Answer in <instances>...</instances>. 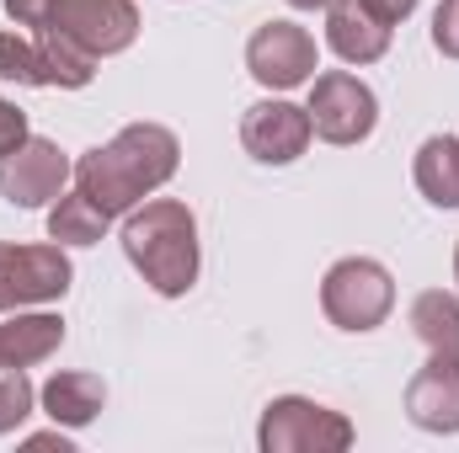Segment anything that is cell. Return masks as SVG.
Instances as JSON below:
<instances>
[{"instance_id":"1","label":"cell","mask_w":459,"mask_h":453,"mask_svg":"<svg viewBox=\"0 0 459 453\" xmlns=\"http://www.w3.org/2000/svg\"><path fill=\"white\" fill-rule=\"evenodd\" d=\"M177 166H182V144H177L171 128L128 123V128H117L108 144H97V150H86L75 160V187L108 219H117V214L139 209L155 187H166L177 176Z\"/></svg>"},{"instance_id":"2","label":"cell","mask_w":459,"mask_h":453,"mask_svg":"<svg viewBox=\"0 0 459 453\" xmlns=\"http://www.w3.org/2000/svg\"><path fill=\"white\" fill-rule=\"evenodd\" d=\"M123 251L160 299H182L198 283V219L177 198H150L128 209Z\"/></svg>"},{"instance_id":"3","label":"cell","mask_w":459,"mask_h":453,"mask_svg":"<svg viewBox=\"0 0 459 453\" xmlns=\"http://www.w3.org/2000/svg\"><path fill=\"white\" fill-rule=\"evenodd\" d=\"M352 422L332 406H316L305 395H278L262 411L256 449L262 453H342L352 449Z\"/></svg>"},{"instance_id":"4","label":"cell","mask_w":459,"mask_h":453,"mask_svg":"<svg viewBox=\"0 0 459 453\" xmlns=\"http://www.w3.org/2000/svg\"><path fill=\"white\" fill-rule=\"evenodd\" d=\"M321 310L337 331H374L395 310V278L374 256H342L321 283Z\"/></svg>"},{"instance_id":"5","label":"cell","mask_w":459,"mask_h":453,"mask_svg":"<svg viewBox=\"0 0 459 453\" xmlns=\"http://www.w3.org/2000/svg\"><path fill=\"white\" fill-rule=\"evenodd\" d=\"M75 283V267L59 245H16L0 240V310L54 304Z\"/></svg>"},{"instance_id":"6","label":"cell","mask_w":459,"mask_h":453,"mask_svg":"<svg viewBox=\"0 0 459 453\" xmlns=\"http://www.w3.org/2000/svg\"><path fill=\"white\" fill-rule=\"evenodd\" d=\"M316 38L299 27V21H262L246 43V70L256 86L267 91H294V86H310L316 81Z\"/></svg>"},{"instance_id":"7","label":"cell","mask_w":459,"mask_h":453,"mask_svg":"<svg viewBox=\"0 0 459 453\" xmlns=\"http://www.w3.org/2000/svg\"><path fill=\"white\" fill-rule=\"evenodd\" d=\"M305 113H310V128L326 144H363L374 133V123H379V102L358 75L326 70V75L310 81V107Z\"/></svg>"},{"instance_id":"8","label":"cell","mask_w":459,"mask_h":453,"mask_svg":"<svg viewBox=\"0 0 459 453\" xmlns=\"http://www.w3.org/2000/svg\"><path fill=\"white\" fill-rule=\"evenodd\" d=\"M75 176L70 155L54 144V139H22L5 160H0V198L11 209H43L65 192V182Z\"/></svg>"},{"instance_id":"9","label":"cell","mask_w":459,"mask_h":453,"mask_svg":"<svg viewBox=\"0 0 459 453\" xmlns=\"http://www.w3.org/2000/svg\"><path fill=\"white\" fill-rule=\"evenodd\" d=\"M54 32L75 38L86 54L108 59L134 48L139 38V5L134 0H54V16H48Z\"/></svg>"},{"instance_id":"10","label":"cell","mask_w":459,"mask_h":453,"mask_svg":"<svg viewBox=\"0 0 459 453\" xmlns=\"http://www.w3.org/2000/svg\"><path fill=\"white\" fill-rule=\"evenodd\" d=\"M310 113L305 107H294V102H283V97H273V102H256V107H246L240 117V144H246V155L251 160H262V166H289V160H299L305 150H310Z\"/></svg>"},{"instance_id":"11","label":"cell","mask_w":459,"mask_h":453,"mask_svg":"<svg viewBox=\"0 0 459 453\" xmlns=\"http://www.w3.org/2000/svg\"><path fill=\"white\" fill-rule=\"evenodd\" d=\"M395 21H385L368 0H332L326 5V43L342 64H374L390 54Z\"/></svg>"},{"instance_id":"12","label":"cell","mask_w":459,"mask_h":453,"mask_svg":"<svg viewBox=\"0 0 459 453\" xmlns=\"http://www.w3.org/2000/svg\"><path fill=\"white\" fill-rule=\"evenodd\" d=\"M406 416L422 432H459V357H428V368L406 384Z\"/></svg>"},{"instance_id":"13","label":"cell","mask_w":459,"mask_h":453,"mask_svg":"<svg viewBox=\"0 0 459 453\" xmlns=\"http://www.w3.org/2000/svg\"><path fill=\"white\" fill-rule=\"evenodd\" d=\"M38 406L48 411L54 427H91L108 406V384L97 373H54L38 389Z\"/></svg>"},{"instance_id":"14","label":"cell","mask_w":459,"mask_h":453,"mask_svg":"<svg viewBox=\"0 0 459 453\" xmlns=\"http://www.w3.org/2000/svg\"><path fill=\"white\" fill-rule=\"evenodd\" d=\"M59 341H65L59 315H48V310L11 315V321H0V368H32V363L54 357Z\"/></svg>"},{"instance_id":"15","label":"cell","mask_w":459,"mask_h":453,"mask_svg":"<svg viewBox=\"0 0 459 453\" xmlns=\"http://www.w3.org/2000/svg\"><path fill=\"white\" fill-rule=\"evenodd\" d=\"M32 43H38L43 86H59V91H81V86H91V75H97V54H86L75 38L43 27V32H32Z\"/></svg>"},{"instance_id":"16","label":"cell","mask_w":459,"mask_h":453,"mask_svg":"<svg viewBox=\"0 0 459 453\" xmlns=\"http://www.w3.org/2000/svg\"><path fill=\"white\" fill-rule=\"evenodd\" d=\"M417 192L433 209H459V139L455 133H433L417 150Z\"/></svg>"},{"instance_id":"17","label":"cell","mask_w":459,"mask_h":453,"mask_svg":"<svg viewBox=\"0 0 459 453\" xmlns=\"http://www.w3.org/2000/svg\"><path fill=\"white\" fill-rule=\"evenodd\" d=\"M411 331H417V341H422L433 357H459V299L444 294V288L417 294V304H411Z\"/></svg>"},{"instance_id":"18","label":"cell","mask_w":459,"mask_h":453,"mask_svg":"<svg viewBox=\"0 0 459 453\" xmlns=\"http://www.w3.org/2000/svg\"><path fill=\"white\" fill-rule=\"evenodd\" d=\"M108 214L75 187V192H59V203L48 209V235L59 240V245H97L102 235H108Z\"/></svg>"},{"instance_id":"19","label":"cell","mask_w":459,"mask_h":453,"mask_svg":"<svg viewBox=\"0 0 459 453\" xmlns=\"http://www.w3.org/2000/svg\"><path fill=\"white\" fill-rule=\"evenodd\" d=\"M0 81H16V86H43V70H38V43L22 38V32H0Z\"/></svg>"},{"instance_id":"20","label":"cell","mask_w":459,"mask_h":453,"mask_svg":"<svg viewBox=\"0 0 459 453\" xmlns=\"http://www.w3.org/2000/svg\"><path fill=\"white\" fill-rule=\"evenodd\" d=\"M32 406H38V389L27 384V373L22 368H0V438L16 432L32 416Z\"/></svg>"},{"instance_id":"21","label":"cell","mask_w":459,"mask_h":453,"mask_svg":"<svg viewBox=\"0 0 459 453\" xmlns=\"http://www.w3.org/2000/svg\"><path fill=\"white\" fill-rule=\"evenodd\" d=\"M433 48L444 59H459V0H438V11H433Z\"/></svg>"},{"instance_id":"22","label":"cell","mask_w":459,"mask_h":453,"mask_svg":"<svg viewBox=\"0 0 459 453\" xmlns=\"http://www.w3.org/2000/svg\"><path fill=\"white\" fill-rule=\"evenodd\" d=\"M5 16H11L16 27L43 32V27H48V16H54V0H5Z\"/></svg>"},{"instance_id":"23","label":"cell","mask_w":459,"mask_h":453,"mask_svg":"<svg viewBox=\"0 0 459 453\" xmlns=\"http://www.w3.org/2000/svg\"><path fill=\"white\" fill-rule=\"evenodd\" d=\"M22 139H27V113H16V107L0 97V160H5Z\"/></svg>"},{"instance_id":"24","label":"cell","mask_w":459,"mask_h":453,"mask_svg":"<svg viewBox=\"0 0 459 453\" xmlns=\"http://www.w3.org/2000/svg\"><path fill=\"white\" fill-rule=\"evenodd\" d=\"M368 5H374L385 21H406V16L417 11V0H368Z\"/></svg>"},{"instance_id":"25","label":"cell","mask_w":459,"mask_h":453,"mask_svg":"<svg viewBox=\"0 0 459 453\" xmlns=\"http://www.w3.org/2000/svg\"><path fill=\"white\" fill-rule=\"evenodd\" d=\"M294 11H316V5H332V0H289Z\"/></svg>"},{"instance_id":"26","label":"cell","mask_w":459,"mask_h":453,"mask_svg":"<svg viewBox=\"0 0 459 453\" xmlns=\"http://www.w3.org/2000/svg\"><path fill=\"white\" fill-rule=\"evenodd\" d=\"M455 283H459V245H455Z\"/></svg>"}]
</instances>
